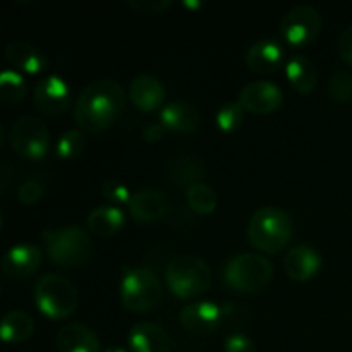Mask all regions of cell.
<instances>
[{"label": "cell", "instance_id": "obj_32", "mask_svg": "<svg viewBox=\"0 0 352 352\" xmlns=\"http://www.w3.org/2000/svg\"><path fill=\"white\" fill-rule=\"evenodd\" d=\"M127 6L143 16H157L165 12L172 6L170 0H127Z\"/></svg>", "mask_w": 352, "mask_h": 352}, {"label": "cell", "instance_id": "obj_30", "mask_svg": "<svg viewBox=\"0 0 352 352\" xmlns=\"http://www.w3.org/2000/svg\"><path fill=\"white\" fill-rule=\"evenodd\" d=\"M85 136L79 131L71 129L65 131L60 136V140L57 141V155L64 160H72V158H78L79 155L85 150Z\"/></svg>", "mask_w": 352, "mask_h": 352}, {"label": "cell", "instance_id": "obj_29", "mask_svg": "<svg viewBox=\"0 0 352 352\" xmlns=\"http://www.w3.org/2000/svg\"><path fill=\"white\" fill-rule=\"evenodd\" d=\"M244 120V109L239 102L226 103L222 109L217 112V127L223 133H232L239 129Z\"/></svg>", "mask_w": 352, "mask_h": 352}, {"label": "cell", "instance_id": "obj_12", "mask_svg": "<svg viewBox=\"0 0 352 352\" xmlns=\"http://www.w3.org/2000/svg\"><path fill=\"white\" fill-rule=\"evenodd\" d=\"M223 309L210 301L192 302L182 308L181 323L188 332L195 336H206L219 329L222 323Z\"/></svg>", "mask_w": 352, "mask_h": 352}, {"label": "cell", "instance_id": "obj_20", "mask_svg": "<svg viewBox=\"0 0 352 352\" xmlns=\"http://www.w3.org/2000/svg\"><path fill=\"white\" fill-rule=\"evenodd\" d=\"M6 58L10 65L30 74H38L48 65L45 55L34 45L24 40H14L6 47Z\"/></svg>", "mask_w": 352, "mask_h": 352}, {"label": "cell", "instance_id": "obj_37", "mask_svg": "<svg viewBox=\"0 0 352 352\" xmlns=\"http://www.w3.org/2000/svg\"><path fill=\"white\" fill-rule=\"evenodd\" d=\"M105 352H126V351L120 349V347H109Z\"/></svg>", "mask_w": 352, "mask_h": 352}, {"label": "cell", "instance_id": "obj_13", "mask_svg": "<svg viewBox=\"0 0 352 352\" xmlns=\"http://www.w3.org/2000/svg\"><path fill=\"white\" fill-rule=\"evenodd\" d=\"M40 248L34 244H17L6 253L2 260V270L7 277L24 278L33 275L41 265Z\"/></svg>", "mask_w": 352, "mask_h": 352}, {"label": "cell", "instance_id": "obj_16", "mask_svg": "<svg viewBox=\"0 0 352 352\" xmlns=\"http://www.w3.org/2000/svg\"><path fill=\"white\" fill-rule=\"evenodd\" d=\"M55 346L58 352H100L96 333L81 323H69L58 330Z\"/></svg>", "mask_w": 352, "mask_h": 352}, {"label": "cell", "instance_id": "obj_36", "mask_svg": "<svg viewBox=\"0 0 352 352\" xmlns=\"http://www.w3.org/2000/svg\"><path fill=\"white\" fill-rule=\"evenodd\" d=\"M165 129H167V127H165L162 122L148 124L143 131V140L146 141V143H158V141L164 138Z\"/></svg>", "mask_w": 352, "mask_h": 352}, {"label": "cell", "instance_id": "obj_11", "mask_svg": "<svg viewBox=\"0 0 352 352\" xmlns=\"http://www.w3.org/2000/svg\"><path fill=\"white\" fill-rule=\"evenodd\" d=\"M280 88L270 81H254L244 86L239 93V103L244 110L256 116H268L282 105Z\"/></svg>", "mask_w": 352, "mask_h": 352}, {"label": "cell", "instance_id": "obj_26", "mask_svg": "<svg viewBox=\"0 0 352 352\" xmlns=\"http://www.w3.org/2000/svg\"><path fill=\"white\" fill-rule=\"evenodd\" d=\"M186 199H188L189 208L198 215H210L212 212H215L217 201H219L215 191L203 182L191 186L186 192Z\"/></svg>", "mask_w": 352, "mask_h": 352}, {"label": "cell", "instance_id": "obj_27", "mask_svg": "<svg viewBox=\"0 0 352 352\" xmlns=\"http://www.w3.org/2000/svg\"><path fill=\"white\" fill-rule=\"evenodd\" d=\"M28 93L24 79L14 71H3L0 74V100L3 103L23 102Z\"/></svg>", "mask_w": 352, "mask_h": 352}, {"label": "cell", "instance_id": "obj_23", "mask_svg": "<svg viewBox=\"0 0 352 352\" xmlns=\"http://www.w3.org/2000/svg\"><path fill=\"white\" fill-rule=\"evenodd\" d=\"M126 223V215L117 206H98L88 217V227L95 236L110 237Z\"/></svg>", "mask_w": 352, "mask_h": 352}, {"label": "cell", "instance_id": "obj_24", "mask_svg": "<svg viewBox=\"0 0 352 352\" xmlns=\"http://www.w3.org/2000/svg\"><path fill=\"white\" fill-rule=\"evenodd\" d=\"M34 330V322L28 313L9 311L2 318L0 336L7 344H21L31 337Z\"/></svg>", "mask_w": 352, "mask_h": 352}, {"label": "cell", "instance_id": "obj_19", "mask_svg": "<svg viewBox=\"0 0 352 352\" xmlns=\"http://www.w3.org/2000/svg\"><path fill=\"white\" fill-rule=\"evenodd\" d=\"M284 267L292 280L306 282L318 274L322 267V258L309 246H296L285 254Z\"/></svg>", "mask_w": 352, "mask_h": 352}, {"label": "cell", "instance_id": "obj_7", "mask_svg": "<svg viewBox=\"0 0 352 352\" xmlns=\"http://www.w3.org/2000/svg\"><path fill=\"white\" fill-rule=\"evenodd\" d=\"M274 267L265 256L256 253H243L227 263L223 280L237 292H256L270 282Z\"/></svg>", "mask_w": 352, "mask_h": 352}, {"label": "cell", "instance_id": "obj_10", "mask_svg": "<svg viewBox=\"0 0 352 352\" xmlns=\"http://www.w3.org/2000/svg\"><path fill=\"white\" fill-rule=\"evenodd\" d=\"M33 103L38 112L48 117H58L71 105V89L58 76L41 79L33 93Z\"/></svg>", "mask_w": 352, "mask_h": 352}, {"label": "cell", "instance_id": "obj_21", "mask_svg": "<svg viewBox=\"0 0 352 352\" xmlns=\"http://www.w3.org/2000/svg\"><path fill=\"white\" fill-rule=\"evenodd\" d=\"M160 119L167 129L181 134L195 133L199 126V116L196 109L184 102L168 103L167 107L162 109Z\"/></svg>", "mask_w": 352, "mask_h": 352}, {"label": "cell", "instance_id": "obj_1", "mask_svg": "<svg viewBox=\"0 0 352 352\" xmlns=\"http://www.w3.org/2000/svg\"><path fill=\"white\" fill-rule=\"evenodd\" d=\"M126 109V95L119 82L102 79L86 86L74 107V120L89 133L109 129Z\"/></svg>", "mask_w": 352, "mask_h": 352}, {"label": "cell", "instance_id": "obj_14", "mask_svg": "<svg viewBox=\"0 0 352 352\" xmlns=\"http://www.w3.org/2000/svg\"><path fill=\"white\" fill-rule=\"evenodd\" d=\"M129 212L133 219L140 223H155L167 213V199L158 189H141L134 192L129 201Z\"/></svg>", "mask_w": 352, "mask_h": 352}, {"label": "cell", "instance_id": "obj_25", "mask_svg": "<svg viewBox=\"0 0 352 352\" xmlns=\"http://www.w3.org/2000/svg\"><path fill=\"white\" fill-rule=\"evenodd\" d=\"M168 174L175 184L186 186L189 189L191 186L198 184V179H201L203 164L191 155H181L174 162H170Z\"/></svg>", "mask_w": 352, "mask_h": 352}, {"label": "cell", "instance_id": "obj_15", "mask_svg": "<svg viewBox=\"0 0 352 352\" xmlns=\"http://www.w3.org/2000/svg\"><path fill=\"white\" fill-rule=\"evenodd\" d=\"M129 96L134 105L143 112H153L160 109L165 100V89L162 82L151 74H140L131 81Z\"/></svg>", "mask_w": 352, "mask_h": 352}, {"label": "cell", "instance_id": "obj_18", "mask_svg": "<svg viewBox=\"0 0 352 352\" xmlns=\"http://www.w3.org/2000/svg\"><path fill=\"white\" fill-rule=\"evenodd\" d=\"M129 344L134 352H170V337L157 323L143 322L133 327Z\"/></svg>", "mask_w": 352, "mask_h": 352}, {"label": "cell", "instance_id": "obj_3", "mask_svg": "<svg viewBox=\"0 0 352 352\" xmlns=\"http://www.w3.org/2000/svg\"><path fill=\"white\" fill-rule=\"evenodd\" d=\"M165 280L172 294L181 299H191L208 291L212 285V270L201 258L179 254L168 261Z\"/></svg>", "mask_w": 352, "mask_h": 352}, {"label": "cell", "instance_id": "obj_9", "mask_svg": "<svg viewBox=\"0 0 352 352\" xmlns=\"http://www.w3.org/2000/svg\"><path fill=\"white\" fill-rule=\"evenodd\" d=\"M322 30V16L311 6H296L280 23V33L289 45L301 47L315 40Z\"/></svg>", "mask_w": 352, "mask_h": 352}, {"label": "cell", "instance_id": "obj_17", "mask_svg": "<svg viewBox=\"0 0 352 352\" xmlns=\"http://www.w3.org/2000/svg\"><path fill=\"white\" fill-rule=\"evenodd\" d=\"M284 62V50L274 40H260L246 52V65L253 72L272 74Z\"/></svg>", "mask_w": 352, "mask_h": 352}, {"label": "cell", "instance_id": "obj_31", "mask_svg": "<svg viewBox=\"0 0 352 352\" xmlns=\"http://www.w3.org/2000/svg\"><path fill=\"white\" fill-rule=\"evenodd\" d=\"M102 195L103 198L109 199L112 205H124V203L129 205L131 198H133V196L129 195V189H127L122 182L116 181V179H107V181L103 182Z\"/></svg>", "mask_w": 352, "mask_h": 352}, {"label": "cell", "instance_id": "obj_8", "mask_svg": "<svg viewBox=\"0 0 352 352\" xmlns=\"http://www.w3.org/2000/svg\"><path fill=\"white\" fill-rule=\"evenodd\" d=\"M9 143L19 157L40 160L50 150V133L41 119L24 116L10 127Z\"/></svg>", "mask_w": 352, "mask_h": 352}, {"label": "cell", "instance_id": "obj_2", "mask_svg": "<svg viewBox=\"0 0 352 352\" xmlns=\"http://www.w3.org/2000/svg\"><path fill=\"white\" fill-rule=\"evenodd\" d=\"M292 237V223L287 213L277 206H263L256 210L248 226V239L251 246L267 254H277Z\"/></svg>", "mask_w": 352, "mask_h": 352}, {"label": "cell", "instance_id": "obj_22", "mask_svg": "<svg viewBox=\"0 0 352 352\" xmlns=\"http://www.w3.org/2000/svg\"><path fill=\"white\" fill-rule=\"evenodd\" d=\"M285 76H287L292 88L301 95L313 93V89L316 88V82H318L316 67L305 55H294V57L289 58L287 65H285Z\"/></svg>", "mask_w": 352, "mask_h": 352}, {"label": "cell", "instance_id": "obj_4", "mask_svg": "<svg viewBox=\"0 0 352 352\" xmlns=\"http://www.w3.org/2000/svg\"><path fill=\"white\" fill-rule=\"evenodd\" d=\"M43 241L47 253L57 267L74 268L86 263L91 256V237L81 227H64L45 230Z\"/></svg>", "mask_w": 352, "mask_h": 352}, {"label": "cell", "instance_id": "obj_35", "mask_svg": "<svg viewBox=\"0 0 352 352\" xmlns=\"http://www.w3.org/2000/svg\"><path fill=\"white\" fill-rule=\"evenodd\" d=\"M337 50H339L340 58L347 64L352 65V26L346 28L340 33L339 43H337Z\"/></svg>", "mask_w": 352, "mask_h": 352}, {"label": "cell", "instance_id": "obj_33", "mask_svg": "<svg viewBox=\"0 0 352 352\" xmlns=\"http://www.w3.org/2000/svg\"><path fill=\"white\" fill-rule=\"evenodd\" d=\"M41 196H43V188H41L40 182L33 181V179L31 181H24L19 186V189H17V198H19V201L23 205H34V203L40 201Z\"/></svg>", "mask_w": 352, "mask_h": 352}, {"label": "cell", "instance_id": "obj_5", "mask_svg": "<svg viewBox=\"0 0 352 352\" xmlns=\"http://www.w3.org/2000/svg\"><path fill=\"white\" fill-rule=\"evenodd\" d=\"M34 301L50 320H65L78 308V291L67 278L48 274L36 282Z\"/></svg>", "mask_w": 352, "mask_h": 352}, {"label": "cell", "instance_id": "obj_6", "mask_svg": "<svg viewBox=\"0 0 352 352\" xmlns=\"http://www.w3.org/2000/svg\"><path fill=\"white\" fill-rule=\"evenodd\" d=\"M162 299V284L148 268H126L120 280V301L133 313L153 309Z\"/></svg>", "mask_w": 352, "mask_h": 352}, {"label": "cell", "instance_id": "obj_28", "mask_svg": "<svg viewBox=\"0 0 352 352\" xmlns=\"http://www.w3.org/2000/svg\"><path fill=\"white\" fill-rule=\"evenodd\" d=\"M327 95L333 102H349L352 98V74L346 71L333 72L327 82Z\"/></svg>", "mask_w": 352, "mask_h": 352}, {"label": "cell", "instance_id": "obj_34", "mask_svg": "<svg viewBox=\"0 0 352 352\" xmlns=\"http://www.w3.org/2000/svg\"><path fill=\"white\" fill-rule=\"evenodd\" d=\"M226 352H256V347L246 336H232L227 339Z\"/></svg>", "mask_w": 352, "mask_h": 352}]
</instances>
